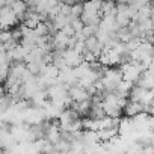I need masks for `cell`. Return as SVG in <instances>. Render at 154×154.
Masks as SVG:
<instances>
[{"mask_svg": "<svg viewBox=\"0 0 154 154\" xmlns=\"http://www.w3.org/2000/svg\"><path fill=\"white\" fill-rule=\"evenodd\" d=\"M91 69H92V63L83 59V62H80L77 66H74V74H75L77 79H82V77H85Z\"/></svg>", "mask_w": 154, "mask_h": 154, "instance_id": "10", "label": "cell"}, {"mask_svg": "<svg viewBox=\"0 0 154 154\" xmlns=\"http://www.w3.org/2000/svg\"><path fill=\"white\" fill-rule=\"evenodd\" d=\"M14 38V33H12V29H3V32L0 33V41L2 42H8L9 39Z\"/></svg>", "mask_w": 154, "mask_h": 154, "instance_id": "14", "label": "cell"}, {"mask_svg": "<svg viewBox=\"0 0 154 154\" xmlns=\"http://www.w3.org/2000/svg\"><path fill=\"white\" fill-rule=\"evenodd\" d=\"M148 71L154 72V57H152V60H151V63H149V66H148Z\"/></svg>", "mask_w": 154, "mask_h": 154, "instance_id": "16", "label": "cell"}, {"mask_svg": "<svg viewBox=\"0 0 154 154\" xmlns=\"http://www.w3.org/2000/svg\"><path fill=\"white\" fill-rule=\"evenodd\" d=\"M20 17L14 12V9L11 6H2V12H0V24L2 29H12L18 24Z\"/></svg>", "mask_w": 154, "mask_h": 154, "instance_id": "2", "label": "cell"}, {"mask_svg": "<svg viewBox=\"0 0 154 154\" xmlns=\"http://www.w3.org/2000/svg\"><path fill=\"white\" fill-rule=\"evenodd\" d=\"M62 54H63V59H65V62H66V65L68 66H77L80 62H83V54L82 53H79L75 48H65L63 51H62Z\"/></svg>", "mask_w": 154, "mask_h": 154, "instance_id": "3", "label": "cell"}, {"mask_svg": "<svg viewBox=\"0 0 154 154\" xmlns=\"http://www.w3.org/2000/svg\"><path fill=\"white\" fill-rule=\"evenodd\" d=\"M100 80L103 82V86H104L106 91H116L118 86H119V83L124 80L121 68L119 69H115V68L104 69V74L100 77Z\"/></svg>", "mask_w": 154, "mask_h": 154, "instance_id": "1", "label": "cell"}, {"mask_svg": "<svg viewBox=\"0 0 154 154\" xmlns=\"http://www.w3.org/2000/svg\"><path fill=\"white\" fill-rule=\"evenodd\" d=\"M145 112H148V113L154 115V100H152V103H151L149 106H145Z\"/></svg>", "mask_w": 154, "mask_h": 154, "instance_id": "15", "label": "cell"}, {"mask_svg": "<svg viewBox=\"0 0 154 154\" xmlns=\"http://www.w3.org/2000/svg\"><path fill=\"white\" fill-rule=\"evenodd\" d=\"M140 112H145V106L140 103V101H134V100H128V103L125 104L124 107V113L125 116H136L137 113Z\"/></svg>", "mask_w": 154, "mask_h": 154, "instance_id": "7", "label": "cell"}, {"mask_svg": "<svg viewBox=\"0 0 154 154\" xmlns=\"http://www.w3.org/2000/svg\"><path fill=\"white\" fill-rule=\"evenodd\" d=\"M106 2H115V0H106Z\"/></svg>", "mask_w": 154, "mask_h": 154, "instance_id": "18", "label": "cell"}, {"mask_svg": "<svg viewBox=\"0 0 154 154\" xmlns=\"http://www.w3.org/2000/svg\"><path fill=\"white\" fill-rule=\"evenodd\" d=\"M82 14H83V3H82V2H75V3H72L71 15H69L71 21H72L74 18H77V17H82Z\"/></svg>", "mask_w": 154, "mask_h": 154, "instance_id": "12", "label": "cell"}, {"mask_svg": "<svg viewBox=\"0 0 154 154\" xmlns=\"http://www.w3.org/2000/svg\"><path fill=\"white\" fill-rule=\"evenodd\" d=\"M101 5L103 0H86L83 3L82 15H101Z\"/></svg>", "mask_w": 154, "mask_h": 154, "instance_id": "5", "label": "cell"}, {"mask_svg": "<svg viewBox=\"0 0 154 154\" xmlns=\"http://www.w3.org/2000/svg\"><path fill=\"white\" fill-rule=\"evenodd\" d=\"M71 24H72V27L75 29V32H82V30H83V27L86 26V24H85V21L82 20V17L74 18V20L71 21Z\"/></svg>", "mask_w": 154, "mask_h": 154, "instance_id": "13", "label": "cell"}, {"mask_svg": "<svg viewBox=\"0 0 154 154\" xmlns=\"http://www.w3.org/2000/svg\"><path fill=\"white\" fill-rule=\"evenodd\" d=\"M27 72V63L26 62H14L11 65V72L9 75H14L17 79H23V75Z\"/></svg>", "mask_w": 154, "mask_h": 154, "instance_id": "9", "label": "cell"}, {"mask_svg": "<svg viewBox=\"0 0 154 154\" xmlns=\"http://www.w3.org/2000/svg\"><path fill=\"white\" fill-rule=\"evenodd\" d=\"M68 92H69L72 101H85V100L92 98V95L89 94V91L85 89V88H82L80 85H72Z\"/></svg>", "mask_w": 154, "mask_h": 154, "instance_id": "4", "label": "cell"}, {"mask_svg": "<svg viewBox=\"0 0 154 154\" xmlns=\"http://www.w3.org/2000/svg\"><path fill=\"white\" fill-rule=\"evenodd\" d=\"M11 8H12L14 12L20 17V20H24V17H26V14H27V11H29V5H27L26 0H17V2H15Z\"/></svg>", "mask_w": 154, "mask_h": 154, "instance_id": "11", "label": "cell"}, {"mask_svg": "<svg viewBox=\"0 0 154 154\" xmlns=\"http://www.w3.org/2000/svg\"><path fill=\"white\" fill-rule=\"evenodd\" d=\"M151 91H152V92H154V86H152V88H151Z\"/></svg>", "mask_w": 154, "mask_h": 154, "instance_id": "19", "label": "cell"}, {"mask_svg": "<svg viewBox=\"0 0 154 154\" xmlns=\"http://www.w3.org/2000/svg\"><path fill=\"white\" fill-rule=\"evenodd\" d=\"M136 85L151 89V88L154 86V72H151V71L145 69V71L140 74V77H139V80L136 82Z\"/></svg>", "mask_w": 154, "mask_h": 154, "instance_id": "8", "label": "cell"}, {"mask_svg": "<svg viewBox=\"0 0 154 154\" xmlns=\"http://www.w3.org/2000/svg\"><path fill=\"white\" fill-rule=\"evenodd\" d=\"M100 27L107 30V32H116L119 29V24L116 21V15L115 14H107V15H103L101 17V21H100Z\"/></svg>", "mask_w": 154, "mask_h": 154, "instance_id": "6", "label": "cell"}, {"mask_svg": "<svg viewBox=\"0 0 154 154\" xmlns=\"http://www.w3.org/2000/svg\"><path fill=\"white\" fill-rule=\"evenodd\" d=\"M75 2H82V3H85V2H86V0H75Z\"/></svg>", "mask_w": 154, "mask_h": 154, "instance_id": "17", "label": "cell"}]
</instances>
